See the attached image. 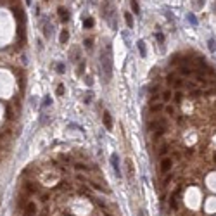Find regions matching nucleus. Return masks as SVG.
I'll return each instance as SVG.
<instances>
[{"mask_svg":"<svg viewBox=\"0 0 216 216\" xmlns=\"http://www.w3.org/2000/svg\"><path fill=\"white\" fill-rule=\"evenodd\" d=\"M100 59H102V66H104V71H106V78L111 80V71H112V68H111V57H106V54L102 52V55H100Z\"/></svg>","mask_w":216,"mask_h":216,"instance_id":"1","label":"nucleus"},{"mask_svg":"<svg viewBox=\"0 0 216 216\" xmlns=\"http://www.w3.org/2000/svg\"><path fill=\"white\" fill-rule=\"evenodd\" d=\"M171 166H173V161H171V157H164V159L161 161V173H163V175H166L168 171L171 169Z\"/></svg>","mask_w":216,"mask_h":216,"instance_id":"2","label":"nucleus"},{"mask_svg":"<svg viewBox=\"0 0 216 216\" xmlns=\"http://www.w3.org/2000/svg\"><path fill=\"white\" fill-rule=\"evenodd\" d=\"M111 164H112V168H114V173H116V177H121L119 164H118V154H112V156H111Z\"/></svg>","mask_w":216,"mask_h":216,"instance_id":"3","label":"nucleus"},{"mask_svg":"<svg viewBox=\"0 0 216 216\" xmlns=\"http://www.w3.org/2000/svg\"><path fill=\"white\" fill-rule=\"evenodd\" d=\"M102 121H104V126L107 128V130H112V118H111V114H109L107 111L104 112V116H102Z\"/></svg>","mask_w":216,"mask_h":216,"instance_id":"4","label":"nucleus"},{"mask_svg":"<svg viewBox=\"0 0 216 216\" xmlns=\"http://www.w3.org/2000/svg\"><path fill=\"white\" fill-rule=\"evenodd\" d=\"M57 14H59V18L61 21H69V10L68 9H64V7H57Z\"/></svg>","mask_w":216,"mask_h":216,"instance_id":"5","label":"nucleus"},{"mask_svg":"<svg viewBox=\"0 0 216 216\" xmlns=\"http://www.w3.org/2000/svg\"><path fill=\"white\" fill-rule=\"evenodd\" d=\"M24 188H26V192H30V194H36V192H38V185L33 183V182H28V183L24 185Z\"/></svg>","mask_w":216,"mask_h":216,"instance_id":"6","label":"nucleus"},{"mask_svg":"<svg viewBox=\"0 0 216 216\" xmlns=\"http://www.w3.org/2000/svg\"><path fill=\"white\" fill-rule=\"evenodd\" d=\"M137 47H138L140 55H142V57H145V55H147V50H145V42H144V40H138V42H137Z\"/></svg>","mask_w":216,"mask_h":216,"instance_id":"7","label":"nucleus"},{"mask_svg":"<svg viewBox=\"0 0 216 216\" xmlns=\"http://www.w3.org/2000/svg\"><path fill=\"white\" fill-rule=\"evenodd\" d=\"M35 213H36V204H35V202H28V206H26V215L33 216Z\"/></svg>","mask_w":216,"mask_h":216,"instance_id":"8","label":"nucleus"},{"mask_svg":"<svg viewBox=\"0 0 216 216\" xmlns=\"http://www.w3.org/2000/svg\"><path fill=\"white\" fill-rule=\"evenodd\" d=\"M123 18H125V21H126L128 28H133V16H131L130 12H125V16H123Z\"/></svg>","mask_w":216,"mask_h":216,"instance_id":"9","label":"nucleus"},{"mask_svg":"<svg viewBox=\"0 0 216 216\" xmlns=\"http://www.w3.org/2000/svg\"><path fill=\"white\" fill-rule=\"evenodd\" d=\"M74 169H78V171H83V173H88L90 168L87 164H81V163H74Z\"/></svg>","mask_w":216,"mask_h":216,"instance_id":"10","label":"nucleus"},{"mask_svg":"<svg viewBox=\"0 0 216 216\" xmlns=\"http://www.w3.org/2000/svg\"><path fill=\"white\" fill-rule=\"evenodd\" d=\"M43 35H45L47 38L52 35V26H50L49 23H45V21H43Z\"/></svg>","mask_w":216,"mask_h":216,"instance_id":"11","label":"nucleus"},{"mask_svg":"<svg viewBox=\"0 0 216 216\" xmlns=\"http://www.w3.org/2000/svg\"><path fill=\"white\" fill-rule=\"evenodd\" d=\"M171 97H173V93H171V90H164V92L161 93V99H163L164 102H169V100H171Z\"/></svg>","mask_w":216,"mask_h":216,"instance_id":"12","label":"nucleus"},{"mask_svg":"<svg viewBox=\"0 0 216 216\" xmlns=\"http://www.w3.org/2000/svg\"><path fill=\"white\" fill-rule=\"evenodd\" d=\"M180 73H182V76H192L194 71L190 68H187V66H182V68H180Z\"/></svg>","mask_w":216,"mask_h":216,"instance_id":"13","label":"nucleus"},{"mask_svg":"<svg viewBox=\"0 0 216 216\" xmlns=\"http://www.w3.org/2000/svg\"><path fill=\"white\" fill-rule=\"evenodd\" d=\"M68 40H69V31H68V30H64V31H62V33H61V36H59V42H61V43H66Z\"/></svg>","mask_w":216,"mask_h":216,"instance_id":"14","label":"nucleus"},{"mask_svg":"<svg viewBox=\"0 0 216 216\" xmlns=\"http://www.w3.org/2000/svg\"><path fill=\"white\" fill-rule=\"evenodd\" d=\"M187 21H188L192 26H197V23H199V21H197V18L192 14V12H190V14H187Z\"/></svg>","mask_w":216,"mask_h":216,"instance_id":"15","label":"nucleus"},{"mask_svg":"<svg viewBox=\"0 0 216 216\" xmlns=\"http://www.w3.org/2000/svg\"><path fill=\"white\" fill-rule=\"evenodd\" d=\"M83 28H85V30L93 28V19H92V18H87V19L83 21Z\"/></svg>","mask_w":216,"mask_h":216,"instance_id":"16","label":"nucleus"},{"mask_svg":"<svg viewBox=\"0 0 216 216\" xmlns=\"http://www.w3.org/2000/svg\"><path fill=\"white\" fill-rule=\"evenodd\" d=\"M126 169H128V178H131V175H133V164H131V159H126Z\"/></svg>","mask_w":216,"mask_h":216,"instance_id":"17","label":"nucleus"},{"mask_svg":"<svg viewBox=\"0 0 216 216\" xmlns=\"http://www.w3.org/2000/svg\"><path fill=\"white\" fill-rule=\"evenodd\" d=\"M169 206H171V209H178V202H177V197H175V194L171 196V199H169Z\"/></svg>","mask_w":216,"mask_h":216,"instance_id":"18","label":"nucleus"},{"mask_svg":"<svg viewBox=\"0 0 216 216\" xmlns=\"http://www.w3.org/2000/svg\"><path fill=\"white\" fill-rule=\"evenodd\" d=\"M5 118H7V119H12V118H14V111H12V107H10V106H7V109H5Z\"/></svg>","mask_w":216,"mask_h":216,"instance_id":"19","label":"nucleus"},{"mask_svg":"<svg viewBox=\"0 0 216 216\" xmlns=\"http://www.w3.org/2000/svg\"><path fill=\"white\" fill-rule=\"evenodd\" d=\"M207 45H209V50H211V52H216V42L213 38L207 42Z\"/></svg>","mask_w":216,"mask_h":216,"instance_id":"20","label":"nucleus"},{"mask_svg":"<svg viewBox=\"0 0 216 216\" xmlns=\"http://www.w3.org/2000/svg\"><path fill=\"white\" fill-rule=\"evenodd\" d=\"M131 10L135 14H140V7H138V2H131Z\"/></svg>","mask_w":216,"mask_h":216,"instance_id":"21","label":"nucleus"},{"mask_svg":"<svg viewBox=\"0 0 216 216\" xmlns=\"http://www.w3.org/2000/svg\"><path fill=\"white\" fill-rule=\"evenodd\" d=\"M64 92H66V88H64V85H57V90H55V93H57V95H64Z\"/></svg>","mask_w":216,"mask_h":216,"instance_id":"22","label":"nucleus"},{"mask_svg":"<svg viewBox=\"0 0 216 216\" xmlns=\"http://www.w3.org/2000/svg\"><path fill=\"white\" fill-rule=\"evenodd\" d=\"M152 112H159V111H163V104H154L152 107H150Z\"/></svg>","mask_w":216,"mask_h":216,"instance_id":"23","label":"nucleus"},{"mask_svg":"<svg viewBox=\"0 0 216 216\" xmlns=\"http://www.w3.org/2000/svg\"><path fill=\"white\" fill-rule=\"evenodd\" d=\"M50 104H52V99H50V95H45V99H43V104H42V106H43V107H47V106H50Z\"/></svg>","mask_w":216,"mask_h":216,"instance_id":"24","label":"nucleus"},{"mask_svg":"<svg viewBox=\"0 0 216 216\" xmlns=\"http://www.w3.org/2000/svg\"><path fill=\"white\" fill-rule=\"evenodd\" d=\"M55 68H57V73H59V74H62V73H64V69H66V66H64L62 62H59V64H57Z\"/></svg>","mask_w":216,"mask_h":216,"instance_id":"25","label":"nucleus"},{"mask_svg":"<svg viewBox=\"0 0 216 216\" xmlns=\"http://www.w3.org/2000/svg\"><path fill=\"white\" fill-rule=\"evenodd\" d=\"M156 38H157L159 43H163V42H164V35H163V33H156Z\"/></svg>","mask_w":216,"mask_h":216,"instance_id":"26","label":"nucleus"},{"mask_svg":"<svg viewBox=\"0 0 216 216\" xmlns=\"http://www.w3.org/2000/svg\"><path fill=\"white\" fill-rule=\"evenodd\" d=\"M83 69H85V62L81 61V62H80V68H78V73H76V74H83Z\"/></svg>","mask_w":216,"mask_h":216,"instance_id":"27","label":"nucleus"},{"mask_svg":"<svg viewBox=\"0 0 216 216\" xmlns=\"http://www.w3.org/2000/svg\"><path fill=\"white\" fill-rule=\"evenodd\" d=\"M175 102H178V104L182 102V93H180V92H177V93H175Z\"/></svg>","mask_w":216,"mask_h":216,"instance_id":"28","label":"nucleus"},{"mask_svg":"<svg viewBox=\"0 0 216 216\" xmlns=\"http://www.w3.org/2000/svg\"><path fill=\"white\" fill-rule=\"evenodd\" d=\"M164 131H166L164 128H159V130H157V131H156V137H161V135H163Z\"/></svg>","mask_w":216,"mask_h":216,"instance_id":"29","label":"nucleus"},{"mask_svg":"<svg viewBox=\"0 0 216 216\" xmlns=\"http://www.w3.org/2000/svg\"><path fill=\"white\" fill-rule=\"evenodd\" d=\"M85 47H87V49H90V47H92V40H90V38L85 40Z\"/></svg>","mask_w":216,"mask_h":216,"instance_id":"30","label":"nucleus"},{"mask_svg":"<svg viewBox=\"0 0 216 216\" xmlns=\"http://www.w3.org/2000/svg\"><path fill=\"white\" fill-rule=\"evenodd\" d=\"M173 83H175V85H177V88H180V87H182V80H175V81H173Z\"/></svg>","mask_w":216,"mask_h":216,"instance_id":"31","label":"nucleus"},{"mask_svg":"<svg viewBox=\"0 0 216 216\" xmlns=\"http://www.w3.org/2000/svg\"><path fill=\"white\" fill-rule=\"evenodd\" d=\"M168 149H169L168 145H163V147H161V154H166V152H168Z\"/></svg>","mask_w":216,"mask_h":216,"instance_id":"32","label":"nucleus"},{"mask_svg":"<svg viewBox=\"0 0 216 216\" xmlns=\"http://www.w3.org/2000/svg\"><path fill=\"white\" fill-rule=\"evenodd\" d=\"M61 159H62L64 163H69V161H71V159H69V156H61Z\"/></svg>","mask_w":216,"mask_h":216,"instance_id":"33","label":"nucleus"},{"mask_svg":"<svg viewBox=\"0 0 216 216\" xmlns=\"http://www.w3.org/2000/svg\"><path fill=\"white\" fill-rule=\"evenodd\" d=\"M166 111L169 112V114H173V112H175V109L171 107V106H168V107H166Z\"/></svg>","mask_w":216,"mask_h":216,"instance_id":"34","label":"nucleus"},{"mask_svg":"<svg viewBox=\"0 0 216 216\" xmlns=\"http://www.w3.org/2000/svg\"><path fill=\"white\" fill-rule=\"evenodd\" d=\"M138 216H145V215H144V211H140V213H138Z\"/></svg>","mask_w":216,"mask_h":216,"instance_id":"35","label":"nucleus"},{"mask_svg":"<svg viewBox=\"0 0 216 216\" xmlns=\"http://www.w3.org/2000/svg\"><path fill=\"white\" fill-rule=\"evenodd\" d=\"M213 9H215V12H216V2H215V5H213Z\"/></svg>","mask_w":216,"mask_h":216,"instance_id":"36","label":"nucleus"},{"mask_svg":"<svg viewBox=\"0 0 216 216\" xmlns=\"http://www.w3.org/2000/svg\"><path fill=\"white\" fill-rule=\"evenodd\" d=\"M24 216H28V215H24Z\"/></svg>","mask_w":216,"mask_h":216,"instance_id":"37","label":"nucleus"}]
</instances>
